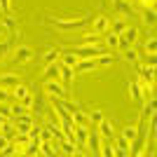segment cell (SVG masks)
Returning a JSON list of instances; mask_svg holds the SVG:
<instances>
[{
  "mask_svg": "<svg viewBox=\"0 0 157 157\" xmlns=\"http://www.w3.org/2000/svg\"><path fill=\"white\" fill-rule=\"evenodd\" d=\"M115 10H117L120 14H134V7H131V2H127V0H120L117 5H115Z\"/></svg>",
  "mask_w": 157,
  "mask_h": 157,
  "instance_id": "25",
  "label": "cell"
},
{
  "mask_svg": "<svg viewBox=\"0 0 157 157\" xmlns=\"http://www.w3.org/2000/svg\"><path fill=\"white\" fill-rule=\"evenodd\" d=\"M0 12L5 17H10L12 14V0H0Z\"/></svg>",
  "mask_w": 157,
  "mask_h": 157,
  "instance_id": "33",
  "label": "cell"
},
{
  "mask_svg": "<svg viewBox=\"0 0 157 157\" xmlns=\"http://www.w3.org/2000/svg\"><path fill=\"white\" fill-rule=\"evenodd\" d=\"M98 155H103V157H115V145H113V141H110V143H101Z\"/></svg>",
  "mask_w": 157,
  "mask_h": 157,
  "instance_id": "27",
  "label": "cell"
},
{
  "mask_svg": "<svg viewBox=\"0 0 157 157\" xmlns=\"http://www.w3.org/2000/svg\"><path fill=\"white\" fill-rule=\"evenodd\" d=\"M7 143H10V138H7L5 134H2V131H0V150H2V148H5Z\"/></svg>",
  "mask_w": 157,
  "mask_h": 157,
  "instance_id": "38",
  "label": "cell"
},
{
  "mask_svg": "<svg viewBox=\"0 0 157 157\" xmlns=\"http://www.w3.org/2000/svg\"><path fill=\"white\" fill-rule=\"evenodd\" d=\"M113 145H115V155H120V157H127V155H129L131 143L127 141V138H122V136L113 138Z\"/></svg>",
  "mask_w": 157,
  "mask_h": 157,
  "instance_id": "11",
  "label": "cell"
},
{
  "mask_svg": "<svg viewBox=\"0 0 157 157\" xmlns=\"http://www.w3.org/2000/svg\"><path fill=\"white\" fill-rule=\"evenodd\" d=\"M155 117V98H145L143 105V120H152Z\"/></svg>",
  "mask_w": 157,
  "mask_h": 157,
  "instance_id": "20",
  "label": "cell"
},
{
  "mask_svg": "<svg viewBox=\"0 0 157 157\" xmlns=\"http://www.w3.org/2000/svg\"><path fill=\"white\" fill-rule=\"evenodd\" d=\"M42 80H59V61H54V63H45Z\"/></svg>",
  "mask_w": 157,
  "mask_h": 157,
  "instance_id": "16",
  "label": "cell"
},
{
  "mask_svg": "<svg viewBox=\"0 0 157 157\" xmlns=\"http://www.w3.org/2000/svg\"><path fill=\"white\" fill-rule=\"evenodd\" d=\"M145 52H148V54L157 52V38H155V35H150V38L145 40Z\"/></svg>",
  "mask_w": 157,
  "mask_h": 157,
  "instance_id": "30",
  "label": "cell"
},
{
  "mask_svg": "<svg viewBox=\"0 0 157 157\" xmlns=\"http://www.w3.org/2000/svg\"><path fill=\"white\" fill-rule=\"evenodd\" d=\"M73 124L75 127H92V122H89V113H85V110H75L73 113Z\"/></svg>",
  "mask_w": 157,
  "mask_h": 157,
  "instance_id": "14",
  "label": "cell"
},
{
  "mask_svg": "<svg viewBox=\"0 0 157 157\" xmlns=\"http://www.w3.org/2000/svg\"><path fill=\"white\" fill-rule=\"evenodd\" d=\"M138 136V127H134V124H129V127H124V129H122V138H127V141H134V138Z\"/></svg>",
  "mask_w": 157,
  "mask_h": 157,
  "instance_id": "24",
  "label": "cell"
},
{
  "mask_svg": "<svg viewBox=\"0 0 157 157\" xmlns=\"http://www.w3.org/2000/svg\"><path fill=\"white\" fill-rule=\"evenodd\" d=\"M101 38H103V42H105V47H108V49H117V47H120V35H117V33H113L110 28H108Z\"/></svg>",
  "mask_w": 157,
  "mask_h": 157,
  "instance_id": "15",
  "label": "cell"
},
{
  "mask_svg": "<svg viewBox=\"0 0 157 157\" xmlns=\"http://www.w3.org/2000/svg\"><path fill=\"white\" fill-rule=\"evenodd\" d=\"M96 131L98 134H101V138H103V141H113V138H115V127H113V122H108V120H101V124L96 127Z\"/></svg>",
  "mask_w": 157,
  "mask_h": 157,
  "instance_id": "7",
  "label": "cell"
},
{
  "mask_svg": "<svg viewBox=\"0 0 157 157\" xmlns=\"http://www.w3.org/2000/svg\"><path fill=\"white\" fill-rule=\"evenodd\" d=\"M129 96L134 98L136 103L143 101V96H141V80H131V82H129Z\"/></svg>",
  "mask_w": 157,
  "mask_h": 157,
  "instance_id": "17",
  "label": "cell"
},
{
  "mask_svg": "<svg viewBox=\"0 0 157 157\" xmlns=\"http://www.w3.org/2000/svg\"><path fill=\"white\" fill-rule=\"evenodd\" d=\"M7 52H10V42H7V40H0V61L5 59Z\"/></svg>",
  "mask_w": 157,
  "mask_h": 157,
  "instance_id": "36",
  "label": "cell"
},
{
  "mask_svg": "<svg viewBox=\"0 0 157 157\" xmlns=\"http://www.w3.org/2000/svg\"><path fill=\"white\" fill-rule=\"evenodd\" d=\"M136 68H138L141 80L148 82V85H152V80H155V66H143V63H138V61H136Z\"/></svg>",
  "mask_w": 157,
  "mask_h": 157,
  "instance_id": "10",
  "label": "cell"
},
{
  "mask_svg": "<svg viewBox=\"0 0 157 157\" xmlns=\"http://www.w3.org/2000/svg\"><path fill=\"white\" fill-rule=\"evenodd\" d=\"M148 66H155V54H148Z\"/></svg>",
  "mask_w": 157,
  "mask_h": 157,
  "instance_id": "39",
  "label": "cell"
},
{
  "mask_svg": "<svg viewBox=\"0 0 157 157\" xmlns=\"http://www.w3.org/2000/svg\"><path fill=\"white\" fill-rule=\"evenodd\" d=\"M101 143H103V138H101V134L96 131V127H89V136H87V152H98V150H101Z\"/></svg>",
  "mask_w": 157,
  "mask_h": 157,
  "instance_id": "6",
  "label": "cell"
},
{
  "mask_svg": "<svg viewBox=\"0 0 157 157\" xmlns=\"http://www.w3.org/2000/svg\"><path fill=\"white\" fill-rule=\"evenodd\" d=\"M101 120H103V113H101V110H92V113H89V122H92V127H98V124H101Z\"/></svg>",
  "mask_w": 157,
  "mask_h": 157,
  "instance_id": "31",
  "label": "cell"
},
{
  "mask_svg": "<svg viewBox=\"0 0 157 157\" xmlns=\"http://www.w3.org/2000/svg\"><path fill=\"white\" fill-rule=\"evenodd\" d=\"M10 94H12L14 101H21L24 96H28V94H31V89H28L26 85H21V82H19L17 87H12V89H10Z\"/></svg>",
  "mask_w": 157,
  "mask_h": 157,
  "instance_id": "18",
  "label": "cell"
},
{
  "mask_svg": "<svg viewBox=\"0 0 157 157\" xmlns=\"http://www.w3.org/2000/svg\"><path fill=\"white\" fill-rule=\"evenodd\" d=\"M141 19H143L145 26H155V7H145L141 12Z\"/></svg>",
  "mask_w": 157,
  "mask_h": 157,
  "instance_id": "19",
  "label": "cell"
},
{
  "mask_svg": "<svg viewBox=\"0 0 157 157\" xmlns=\"http://www.w3.org/2000/svg\"><path fill=\"white\" fill-rule=\"evenodd\" d=\"M136 40H138V28H134V26H127L124 31L120 33V47H122V49L134 47V45H136Z\"/></svg>",
  "mask_w": 157,
  "mask_h": 157,
  "instance_id": "4",
  "label": "cell"
},
{
  "mask_svg": "<svg viewBox=\"0 0 157 157\" xmlns=\"http://www.w3.org/2000/svg\"><path fill=\"white\" fill-rule=\"evenodd\" d=\"M2 35H5V26H0V40H2Z\"/></svg>",
  "mask_w": 157,
  "mask_h": 157,
  "instance_id": "40",
  "label": "cell"
},
{
  "mask_svg": "<svg viewBox=\"0 0 157 157\" xmlns=\"http://www.w3.org/2000/svg\"><path fill=\"white\" fill-rule=\"evenodd\" d=\"M127 26H129V24H127L124 19H115V21H113V26H110V31H113V33H117V35H120V33L124 31Z\"/></svg>",
  "mask_w": 157,
  "mask_h": 157,
  "instance_id": "29",
  "label": "cell"
},
{
  "mask_svg": "<svg viewBox=\"0 0 157 157\" xmlns=\"http://www.w3.org/2000/svg\"><path fill=\"white\" fill-rule=\"evenodd\" d=\"M31 59H33V49H31V47H26V45L17 47V49L12 52V63H17V66L26 63V61H31Z\"/></svg>",
  "mask_w": 157,
  "mask_h": 157,
  "instance_id": "5",
  "label": "cell"
},
{
  "mask_svg": "<svg viewBox=\"0 0 157 157\" xmlns=\"http://www.w3.org/2000/svg\"><path fill=\"white\" fill-rule=\"evenodd\" d=\"M21 82V78L17 73H0V87H5V89H12Z\"/></svg>",
  "mask_w": 157,
  "mask_h": 157,
  "instance_id": "9",
  "label": "cell"
},
{
  "mask_svg": "<svg viewBox=\"0 0 157 157\" xmlns=\"http://www.w3.org/2000/svg\"><path fill=\"white\" fill-rule=\"evenodd\" d=\"M122 59H124V61H129V63H136V61H138L136 49H134V47H127V49H124V54H122Z\"/></svg>",
  "mask_w": 157,
  "mask_h": 157,
  "instance_id": "28",
  "label": "cell"
},
{
  "mask_svg": "<svg viewBox=\"0 0 157 157\" xmlns=\"http://www.w3.org/2000/svg\"><path fill=\"white\" fill-rule=\"evenodd\" d=\"M59 59H61V63H66V66H71V68H75V63H78V54H73L71 49H68V52L66 54H59Z\"/></svg>",
  "mask_w": 157,
  "mask_h": 157,
  "instance_id": "21",
  "label": "cell"
},
{
  "mask_svg": "<svg viewBox=\"0 0 157 157\" xmlns=\"http://www.w3.org/2000/svg\"><path fill=\"white\" fill-rule=\"evenodd\" d=\"M73 73H75V71H73L71 66H66V63L59 61V80H61V85H63V87H68L73 82Z\"/></svg>",
  "mask_w": 157,
  "mask_h": 157,
  "instance_id": "12",
  "label": "cell"
},
{
  "mask_svg": "<svg viewBox=\"0 0 157 157\" xmlns=\"http://www.w3.org/2000/svg\"><path fill=\"white\" fill-rule=\"evenodd\" d=\"M31 110H35L38 115H45V101H42V96H33V105Z\"/></svg>",
  "mask_w": 157,
  "mask_h": 157,
  "instance_id": "26",
  "label": "cell"
},
{
  "mask_svg": "<svg viewBox=\"0 0 157 157\" xmlns=\"http://www.w3.org/2000/svg\"><path fill=\"white\" fill-rule=\"evenodd\" d=\"M98 42H101V35L94 33V31H89V33L82 35V42H80V45H98Z\"/></svg>",
  "mask_w": 157,
  "mask_h": 157,
  "instance_id": "23",
  "label": "cell"
},
{
  "mask_svg": "<svg viewBox=\"0 0 157 157\" xmlns=\"http://www.w3.org/2000/svg\"><path fill=\"white\" fill-rule=\"evenodd\" d=\"M10 101H12V94H10V89L0 87V103H10Z\"/></svg>",
  "mask_w": 157,
  "mask_h": 157,
  "instance_id": "34",
  "label": "cell"
},
{
  "mask_svg": "<svg viewBox=\"0 0 157 157\" xmlns=\"http://www.w3.org/2000/svg\"><path fill=\"white\" fill-rule=\"evenodd\" d=\"M21 103V108H24V110H31V105H33V94H28V96H24L19 101Z\"/></svg>",
  "mask_w": 157,
  "mask_h": 157,
  "instance_id": "35",
  "label": "cell"
},
{
  "mask_svg": "<svg viewBox=\"0 0 157 157\" xmlns=\"http://www.w3.org/2000/svg\"><path fill=\"white\" fill-rule=\"evenodd\" d=\"M54 61H59V49H56V47H49V49L42 54V63H54Z\"/></svg>",
  "mask_w": 157,
  "mask_h": 157,
  "instance_id": "22",
  "label": "cell"
},
{
  "mask_svg": "<svg viewBox=\"0 0 157 157\" xmlns=\"http://www.w3.org/2000/svg\"><path fill=\"white\" fill-rule=\"evenodd\" d=\"M47 96H56V98H68V87L61 85V80H45L42 85Z\"/></svg>",
  "mask_w": 157,
  "mask_h": 157,
  "instance_id": "3",
  "label": "cell"
},
{
  "mask_svg": "<svg viewBox=\"0 0 157 157\" xmlns=\"http://www.w3.org/2000/svg\"><path fill=\"white\" fill-rule=\"evenodd\" d=\"M89 24H92V31L98 33V35H103V33L110 28V21H108V17H94Z\"/></svg>",
  "mask_w": 157,
  "mask_h": 157,
  "instance_id": "8",
  "label": "cell"
},
{
  "mask_svg": "<svg viewBox=\"0 0 157 157\" xmlns=\"http://www.w3.org/2000/svg\"><path fill=\"white\" fill-rule=\"evenodd\" d=\"M113 61H115V59H113V54H101V56H96V66H110L113 63Z\"/></svg>",
  "mask_w": 157,
  "mask_h": 157,
  "instance_id": "32",
  "label": "cell"
},
{
  "mask_svg": "<svg viewBox=\"0 0 157 157\" xmlns=\"http://www.w3.org/2000/svg\"><path fill=\"white\" fill-rule=\"evenodd\" d=\"M5 28H7V31H14V21H12V17H5Z\"/></svg>",
  "mask_w": 157,
  "mask_h": 157,
  "instance_id": "37",
  "label": "cell"
},
{
  "mask_svg": "<svg viewBox=\"0 0 157 157\" xmlns=\"http://www.w3.org/2000/svg\"><path fill=\"white\" fill-rule=\"evenodd\" d=\"M89 21H92V17L82 14V17H73V19H47V24L59 28V31H63V33H68V31H82L85 26H89Z\"/></svg>",
  "mask_w": 157,
  "mask_h": 157,
  "instance_id": "1",
  "label": "cell"
},
{
  "mask_svg": "<svg viewBox=\"0 0 157 157\" xmlns=\"http://www.w3.org/2000/svg\"><path fill=\"white\" fill-rule=\"evenodd\" d=\"M96 59H80L78 63H75V68L73 71L75 73H87V71H96Z\"/></svg>",
  "mask_w": 157,
  "mask_h": 157,
  "instance_id": "13",
  "label": "cell"
},
{
  "mask_svg": "<svg viewBox=\"0 0 157 157\" xmlns=\"http://www.w3.org/2000/svg\"><path fill=\"white\" fill-rule=\"evenodd\" d=\"M71 52L78 54V59H96V56H101L105 52V47H101V45H75V47H71Z\"/></svg>",
  "mask_w": 157,
  "mask_h": 157,
  "instance_id": "2",
  "label": "cell"
}]
</instances>
